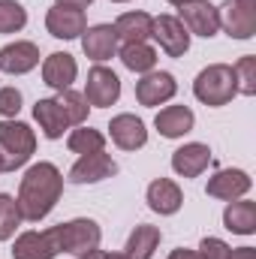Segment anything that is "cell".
<instances>
[{"mask_svg":"<svg viewBox=\"0 0 256 259\" xmlns=\"http://www.w3.org/2000/svg\"><path fill=\"white\" fill-rule=\"evenodd\" d=\"M64 193V175L55 163H33L24 175H21V184H18V211H21V220L27 223H39L42 217H49L55 211V205L61 202Z\"/></svg>","mask_w":256,"mask_h":259,"instance_id":"6da1fadb","label":"cell"},{"mask_svg":"<svg viewBox=\"0 0 256 259\" xmlns=\"http://www.w3.org/2000/svg\"><path fill=\"white\" fill-rule=\"evenodd\" d=\"M193 94L202 106H211V109H220V106H229L235 97H238V88H235V72L229 64H208L193 81Z\"/></svg>","mask_w":256,"mask_h":259,"instance_id":"7a4b0ae2","label":"cell"},{"mask_svg":"<svg viewBox=\"0 0 256 259\" xmlns=\"http://www.w3.org/2000/svg\"><path fill=\"white\" fill-rule=\"evenodd\" d=\"M33 151H36V133L24 121H15V118L0 121V154L6 160V172L27 166Z\"/></svg>","mask_w":256,"mask_h":259,"instance_id":"3957f363","label":"cell"},{"mask_svg":"<svg viewBox=\"0 0 256 259\" xmlns=\"http://www.w3.org/2000/svg\"><path fill=\"white\" fill-rule=\"evenodd\" d=\"M55 235H58L61 253L81 256V253H91V250L100 247L103 229H100V223L91 220V217H75V220L58 223V226H55Z\"/></svg>","mask_w":256,"mask_h":259,"instance_id":"277c9868","label":"cell"},{"mask_svg":"<svg viewBox=\"0 0 256 259\" xmlns=\"http://www.w3.org/2000/svg\"><path fill=\"white\" fill-rule=\"evenodd\" d=\"M84 100L91 109H109L121 100V78L115 69L97 64L88 69V81H84Z\"/></svg>","mask_w":256,"mask_h":259,"instance_id":"5b68a950","label":"cell"},{"mask_svg":"<svg viewBox=\"0 0 256 259\" xmlns=\"http://www.w3.org/2000/svg\"><path fill=\"white\" fill-rule=\"evenodd\" d=\"M178 21L187 27L190 36H202V39H211L220 30L217 6L211 0H184V3H178Z\"/></svg>","mask_w":256,"mask_h":259,"instance_id":"8992f818","label":"cell"},{"mask_svg":"<svg viewBox=\"0 0 256 259\" xmlns=\"http://www.w3.org/2000/svg\"><path fill=\"white\" fill-rule=\"evenodd\" d=\"M175 94H178V81H175L172 72H163V69L145 72L136 81V103L139 106H148V109H157V106L169 103Z\"/></svg>","mask_w":256,"mask_h":259,"instance_id":"52a82bcc","label":"cell"},{"mask_svg":"<svg viewBox=\"0 0 256 259\" xmlns=\"http://www.w3.org/2000/svg\"><path fill=\"white\" fill-rule=\"evenodd\" d=\"M217 18H220V27L226 30L229 39H253L256 6L238 3V0H226L223 6H217Z\"/></svg>","mask_w":256,"mask_h":259,"instance_id":"ba28073f","label":"cell"},{"mask_svg":"<svg viewBox=\"0 0 256 259\" xmlns=\"http://www.w3.org/2000/svg\"><path fill=\"white\" fill-rule=\"evenodd\" d=\"M118 175V163L106 154V151H94V154H81L72 169H69V181L72 184H100L106 178H115Z\"/></svg>","mask_w":256,"mask_h":259,"instance_id":"9c48e42d","label":"cell"},{"mask_svg":"<svg viewBox=\"0 0 256 259\" xmlns=\"http://www.w3.org/2000/svg\"><path fill=\"white\" fill-rule=\"evenodd\" d=\"M58 253H61V244H58L55 226L42 232L27 229L15 235V244H12V259H55Z\"/></svg>","mask_w":256,"mask_h":259,"instance_id":"30bf717a","label":"cell"},{"mask_svg":"<svg viewBox=\"0 0 256 259\" xmlns=\"http://www.w3.org/2000/svg\"><path fill=\"white\" fill-rule=\"evenodd\" d=\"M151 36L160 42V49L169 58H184L190 52V33L178 21V15H157L154 27H151Z\"/></svg>","mask_w":256,"mask_h":259,"instance_id":"8fae6325","label":"cell"},{"mask_svg":"<svg viewBox=\"0 0 256 259\" xmlns=\"http://www.w3.org/2000/svg\"><path fill=\"white\" fill-rule=\"evenodd\" d=\"M81 39V52L84 58H91L94 64H106L118 55V33L112 24H94V27H84V33L78 36Z\"/></svg>","mask_w":256,"mask_h":259,"instance_id":"7c38bea8","label":"cell"},{"mask_svg":"<svg viewBox=\"0 0 256 259\" xmlns=\"http://www.w3.org/2000/svg\"><path fill=\"white\" fill-rule=\"evenodd\" d=\"M250 187H253V178L244 169H220L208 178L205 193L214 199H223V202H235L250 193Z\"/></svg>","mask_w":256,"mask_h":259,"instance_id":"4fadbf2b","label":"cell"},{"mask_svg":"<svg viewBox=\"0 0 256 259\" xmlns=\"http://www.w3.org/2000/svg\"><path fill=\"white\" fill-rule=\"evenodd\" d=\"M39 66V46L30 39H15L0 49V69L6 75H24Z\"/></svg>","mask_w":256,"mask_h":259,"instance_id":"5bb4252c","label":"cell"},{"mask_svg":"<svg viewBox=\"0 0 256 259\" xmlns=\"http://www.w3.org/2000/svg\"><path fill=\"white\" fill-rule=\"evenodd\" d=\"M88 27V18H84V9H72V6H52L49 15H46V30L55 36V39H78Z\"/></svg>","mask_w":256,"mask_h":259,"instance_id":"9a60e30c","label":"cell"},{"mask_svg":"<svg viewBox=\"0 0 256 259\" xmlns=\"http://www.w3.org/2000/svg\"><path fill=\"white\" fill-rule=\"evenodd\" d=\"M145 202H148V208H151L154 214L172 217V214L181 211L184 193H181V187H178L172 178H154V181L148 184V190H145Z\"/></svg>","mask_w":256,"mask_h":259,"instance_id":"2e32d148","label":"cell"},{"mask_svg":"<svg viewBox=\"0 0 256 259\" xmlns=\"http://www.w3.org/2000/svg\"><path fill=\"white\" fill-rule=\"evenodd\" d=\"M109 136H112V142L121 151H139V148L148 145V127H145V121L136 118V115H130V112L115 115L109 121Z\"/></svg>","mask_w":256,"mask_h":259,"instance_id":"e0dca14e","label":"cell"},{"mask_svg":"<svg viewBox=\"0 0 256 259\" xmlns=\"http://www.w3.org/2000/svg\"><path fill=\"white\" fill-rule=\"evenodd\" d=\"M211 166V148L205 142H187L178 151H172V169L181 178H199Z\"/></svg>","mask_w":256,"mask_h":259,"instance_id":"ac0fdd59","label":"cell"},{"mask_svg":"<svg viewBox=\"0 0 256 259\" xmlns=\"http://www.w3.org/2000/svg\"><path fill=\"white\" fill-rule=\"evenodd\" d=\"M75 75H78V64H75V58H72L69 52H52V55L42 61V81H46L49 88H55V91L72 88Z\"/></svg>","mask_w":256,"mask_h":259,"instance_id":"d6986e66","label":"cell"},{"mask_svg":"<svg viewBox=\"0 0 256 259\" xmlns=\"http://www.w3.org/2000/svg\"><path fill=\"white\" fill-rule=\"evenodd\" d=\"M193 124H196V115L190 106H166L154 118V127L163 139H184L193 130Z\"/></svg>","mask_w":256,"mask_h":259,"instance_id":"ffe728a7","label":"cell"},{"mask_svg":"<svg viewBox=\"0 0 256 259\" xmlns=\"http://www.w3.org/2000/svg\"><path fill=\"white\" fill-rule=\"evenodd\" d=\"M33 121L39 124V130H42V136L46 139H61L64 136V130L69 127V121H66L64 109L58 106V100L55 97H49V100H36L33 103Z\"/></svg>","mask_w":256,"mask_h":259,"instance_id":"44dd1931","label":"cell"},{"mask_svg":"<svg viewBox=\"0 0 256 259\" xmlns=\"http://www.w3.org/2000/svg\"><path fill=\"white\" fill-rule=\"evenodd\" d=\"M112 27H115V33H118L121 42H148L154 18L148 12H121Z\"/></svg>","mask_w":256,"mask_h":259,"instance_id":"7402d4cb","label":"cell"},{"mask_svg":"<svg viewBox=\"0 0 256 259\" xmlns=\"http://www.w3.org/2000/svg\"><path fill=\"white\" fill-rule=\"evenodd\" d=\"M223 226L232 235H253L256 232V202L250 199H235L223 211Z\"/></svg>","mask_w":256,"mask_h":259,"instance_id":"603a6c76","label":"cell"},{"mask_svg":"<svg viewBox=\"0 0 256 259\" xmlns=\"http://www.w3.org/2000/svg\"><path fill=\"white\" fill-rule=\"evenodd\" d=\"M160 241H163V232H160L157 226L139 223V226L130 232L124 253H127L130 259H151V256H154V250L160 247Z\"/></svg>","mask_w":256,"mask_h":259,"instance_id":"cb8c5ba5","label":"cell"},{"mask_svg":"<svg viewBox=\"0 0 256 259\" xmlns=\"http://www.w3.org/2000/svg\"><path fill=\"white\" fill-rule=\"evenodd\" d=\"M118 58H121V64L127 66L130 72H139V75L154 72L157 69V61H160L157 52L148 42H124L118 49Z\"/></svg>","mask_w":256,"mask_h":259,"instance_id":"d4e9b609","label":"cell"},{"mask_svg":"<svg viewBox=\"0 0 256 259\" xmlns=\"http://www.w3.org/2000/svg\"><path fill=\"white\" fill-rule=\"evenodd\" d=\"M66 148L72 151V154H94V151H106V136L100 133V130L88 127V124H81V127H75L69 136H66Z\"/></svg>","mask_w":256,"mask_h":259,"instance_id":"484cf974","label":"cell"},{"mask_svg":"<svg viewBox=\"0 0 256 259\" xmlns=\"http://www.w3.org/2000/svg\"><path fill=\"white\" fill-rule=\"evenodd\" d=\"M58 106L64 109L66 121H69V127H81L84 121H88V112H91V106H88V100H84V94H78V91H72V88H66V91H58Z\"/></svg>","mask_w":256,"mask_h":259,"instance_id":"4316f807","label":"cell"},{"mask_svg":"<svg viewBox=\"0 0 256 259\" xmlns=\"http://www.w3.org/2000/svg\"><path fill=\"white\" fill-rule=\"evenodd\" d=\"M21 223H24V220H21V211H18L15 196L0 193V241L15 238V232H18Z\"/></svg>","mask_w":256,"mask_h":259,"instance_id":"83f0119b","label":"cell"},{"mask_svg":"<svg viewBox=\"0 0 256 259\" xmlns=\"http://www.w3.org/2000/svg\"><path fill=\"white\" fill-rule=\"evenodd\" d=\"M27 24V9L18 0H0V33H18Z\"/></svg>","mask_w":256,"mask_h":259,"instance_id":"f1b7e54d","label":"cell"},{"mask_svg":"<svg viewBox=\"0 0 256 259\" xmlns=\"http://www.w3.org/2000/svg\"><path fill=\"white\" fill-rule=\"evenodd\" d=\"M232 72H235V88H238V94L253 97L256 94V58L253 55L238 58V64L232 66Z\"/></svg>","mask_w":256,"mask_h":259,"instance_id":"f546056e","label":"cell"},{"mask_svg":"<svg viewBox=\"0 0 256 259\" xmlns=\"http://www.w3.org/2000/svg\"><path fill=\"white\" fill-rule=\"evenodd\" d=\"M229 250H232V247H229L223 238L208 235V238L199 241V250H196V253H199V259H226L229 256Z\"/></svg>","mask_w":256,"mask_h":259,"instance_id":"4dcf8cb0","label":"cell"},{"mask_svg":"<svg viewBox=\"0 0 256 259\" xmlns=\"http://www.w3.org/2000/svg\"><path fill=\"white\" fill-rule=\"evenodd\" d=\"M21 112V91L18 88H0V118H15Z\"/></svg>","mask_w":256,"mask_h":259,"instance_id":"1f68e13d","label":"cell"},{"mask_svg":"<svg viewBox=\"0 0 256 259\" xmlns=\"http://www.w3.org/2000/svg\"><path fill=\"white\" fill-rule=\"evenodd\" d=\"M226 259H256V250L253 247H235V250H229Z\"/></svg>","mask_w":256,"mask_h":259,"instance_id":"d6a6232c","label":"cell"},{"mask_svg":"<svg viewBox=\"0 0 256 259\" xmlns=\"http://www.w3.org/2000/svg\"><path fill=\"white\" fill-rule=\"evenodd\" d=\"M169 259H199V253L190 250V247H175V250L169 253Z\"/></svg>","mask_w":256,"mask_h":259,"instance_id":"836d02e7","label":"cell"},{"mask_svg":"<svg viewBox=\"0 0 256 259\" xmlns=\"http://www.w3.org/2000/svg\"><path fill=\"white\" fill-rule=\"evenodd\" d=\"M58 6H72V9H88L94 0H55Z\"/></svg>","mask_w":256,"mask_h":259,"instance_id":"e575fe53","label":"cell"},{"mask_svg":"<svg viewBox=\"0 0 256 259\" xmlns=\"http://www.w3.org/2000/svg\"><path fill=\"white\" fill-rule=\"evenodd\" d=\"M78 259H103V250L97 247V250H91V253H81Z\"/></svg>","mask_w":256,"mask_h":259,"instance_id":"d590c367","label":"cell"},{"mask_svg":"<svg viewBox=\"0 0 256 259\" xmlns=\"http://www.w3.org/2000/svg\"><path fill=\"white\" fill-rule=\"evenodd\" d=\"M103 259H130L127 253H106V250H103Z\"/></svg>","mask_w":256,"mask_h":259,"instance_id":"8d00e7d4","label":"cell"},{"mask_svg":"<svg viewBox=\"0 0 256 259\" xmlns=\"http://www.w3.org/2000/svg\"><path fill=\"white\" fill-rule=\"evenodd\" d=\"M6 172V160H3V154H0V175Z\"/></svg>","mask_w":256,"mask_h":259,"instance_id":"74e56055","label":"cell"},{"mask_svg":"<svg viewBox=\"0 0 256 259\" xmlns=\"http://www.w3.org/2000/svg\"><path fill=\"white\" fill-rule=\"evenodd\" d=\"M238 3H247V6H256V0H238Z\"/></svg>","mask_w":256,"mask_h":259,"instance_id":"f35d334b","label":"cell"},{"mask_svg":"<svg viewBox=\"0 0 256 259\" xmlns=\"http://www.w3.org/2000/svg\"><path fill=\"white\" fill-rule=\"evenodd\" d=\"M166 3H172V6H178V3H184V0H166Z\"/></svg>","mask_w":256,"mask_h":259,"instance_id":"ab89813d","label":"cell"},{"mask_svg":"<svg viewBox=\"0 0 256 259\" xmlns=\"http://www.w3.org/2000/svg\"><path fill=\"white\" fill-rule=\"evenodd\" d=\"M112 3H130V0H112Z\"/></svg>","mask_w":256,"mask_h":259,"instance_id":"60d3db41","label":"cell"}]
</instances>
